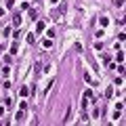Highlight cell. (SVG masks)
<instances>
[{
  "mask_svg": "<svg viewBox=\"0 0 126 126\" xmlns=\"http://www.w3.org/2000/svg\"><path fill=\"white\" fill-rule=\"evenodd\" d=\"M107 23H109V19H107V17H101V25L105 27V25H107Z\"/></svg>",
  "mask_w": 126,
  "mask_h": 126,
  "instance_id": "6da1fadb",
  "label": "cell"
}]
</instances>
